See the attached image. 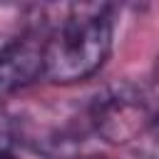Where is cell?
Wrapping results in <instances>:
<instances>
[{
  "mask_svg": "<svg viewBox=\"0 0 159 159\" xmlns=\"http://www.w3.org/2000/svg\"><path fill=\"white\" fill-rule=\"evenodd\" d=\"M7 40H10V37H2V35H0V52H2V47H5V42H7Z\"/></svg>",
  "mask_w": 159,
  "mask_h": 159,
  "instance_id": "8992f818",
  "label": "cell"
},
{
  "mask_svg": "<svg viewBox=\"0 0 159 159\" xmlns=\"http://www.w3.org/2000/svg\"><path fill=\"white\" fill-rule=\"evenodd\" d=\"M157 80H159V55H157Z\"/></svg>",
  "mask_w": 159,
  "mask_h": 159,
  "instance_id": "52a82bcc",
  "label": "cell"
},
{
  "mask_svg": "<svg viewBox=\"0 0 159 159\" xmlns=\"http://www.w3.org/2000/svg\"><path fill=\"white\" fill-rule=\"evenodd\" d=\"M112 7L70 5L60 10L45 37V77L70 84L92 77L112 50Z\"/></svg>",
  "mask_w": 159,
  "mask_h": 159,
  "instance_id": "6da1fadb",
  "label": "cell"
},
{
  "mask_svg": "<svg viewBox=\"0 0 159 159\" xmlns=\"http://www.w3.org/2000/svg\"><path fill=\"white\" fill-rule=\"evenodd\" d=\"M0 159H15V154L10 149H5V152H0Z\"/></svg>",
  "mask_w": 159,
  "mask_h": 159,
  "instance_id": "5b68a950",
  "label": "cell"
},
{
  "mask_svg": "<svg viewBox=\"0 0 159 159\" xmlns=\"http://www.w3.org/2000/svg\"><path fill=\"white\" fill-rule=\"evenodd\" d=\"M12 137H15V127H12V122H10L5 114H0V152L10 149Z\"/></svg>",
  "mask_w": 159,
  "mask_h": 159,
  "instance_id": "277c9868",
  "label": "cell"
},
{
  "mask_svg": "<svg viewBox=\"0 0 159 159\" xmlns=\"http://www.w3.org/2000/svg\"><path fill=\"white\" fill-rule=\"evenodd\" d=\"M157 109V92H147L129 82L107 87L87 107L92 132L107 142L124 144L149 132Z\"/></svg>",
  "mask_w": 159,
  "mask_h": 159,
  "instance_id": "7a4b0ae2",
  "label": "cell"
},
{
  "mask_svg": "<svg viewBox=\"0 0 159 159\" xmlns=\"http://www.w3.org/2000/svg\"><path fill=\"white\" fill-rule=\"evenodd\" d=\"M45 77V37L27 32L5 42L0 52V94L22 89Z\"/></svg>",
  "mask_w": 159,
  "mask_h": 159,
  "instance_id": "3957f363",
  "label": "cell"
}]
</instances>
